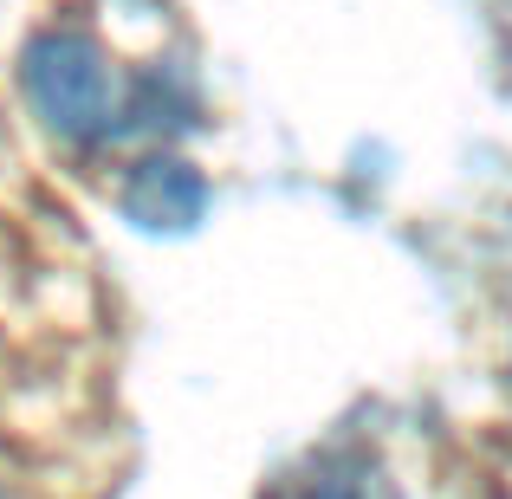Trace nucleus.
<instances>
[{
	"label": "nucleus",
	"instance_id": "1",
	"mask_svg": "<svg viewBox=\"0 0 512 499\" xmlns=\"http://www.w3.org/2000/svg\"><path fill=\"white\" fill-rule=\"evenodd\" d=\"M20 85L33 111L72 143H124L163 124H188L195 98L175 65H124L91 26L52 20L26 39Z\"/></svg>",
	"mask_w": 512,
	"mask_h": 499
},
{
	"label": "nucleus",
	"instance_id": "2",
	"mask_svg": "<svg viewBox=\"0 0 512 499\" xmlns=\"http://www.w3.org/2000/svg\"><path fill=\"white\" fill-rule=\"evenodd\" d=\"M124 214L137 227H169V234H182V227H195L201 214H208V182L188 163H175V156H156V163H143L130 175Z\"/></svg>",
	"mask_w": 512,
	"mask_h": 499
}]
</instances>
